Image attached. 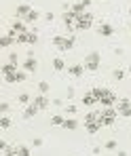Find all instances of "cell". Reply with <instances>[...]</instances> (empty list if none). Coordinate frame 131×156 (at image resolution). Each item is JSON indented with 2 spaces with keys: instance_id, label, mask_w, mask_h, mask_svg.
Wrapping results in <instances>:
<instances>
[{
  "instance_id": "6da1fadb",
  "label": "cell",
  "mask_w": 131,
  "mask_h": 156,
  "mask_svg": "<svg viewBox=\"0 0 131 156\" xmlns=\"http://www.w3.org/2000/svg\"><path fill=\"white\" fill-rule=\"evenodd\" d=\"M74 44H76L74 36H53V47L59 49V51H64V53L74 49Z\"/></svg>"
},
{
  "instance_id": "7a4b0ae2",
  "label": "cell",
  "mask_w": 131,
  "mask_h": 156,
  "mask_svg": "<svg viewBox=\"0 0 131 156\" xmlns=\"http://www.w3.org/2000/svg\"><path fill=\"white\" fill-rule=\"evenodd\" d=\"M116 116H118L116 108H102V112H100V125L102 127H112L116 122Z\"/></svg>"
},
{
  "instance_id": "3957f363",
  "label": "cell",
  "mask_w": 131,
  "mask_h": 156,
  "mask_svg": "<svg viewBox=\"0 0 131 156\" xmlns=\"http://www.w3.org/2000/svg\"><path fill=\"white\" fill-rule=\"evenodd\" d=\"M102 63V55L97 51H91L89 55H85V70L87 72H97Z\"/></svg>"
},
{
  "instance_id": "277c9868",
  "label": "cell",
  "mask_w": 131,
  "mask_h": 156,
  "mask_svg": "<svg viewBox=\"0 0 131 156\" xmlns=\"http://www.w3.org/2000/svg\"><path fill=\"white\" fill-rule=\"evenodd\" d=\"M91 26H93V15H91V13H82V15H78L74 27H76L78 32H85V30H91Z\"/></svg>"
},
{
  "instance_id": "5b68a950",
  "label": "cell",
  "mask_w": 131,
  "mask_h": 156,
  "mask_svg": "<svg viewBox=\"0 0 131 156\" xmlns=\"http://www.w3.org/2000/svg\"><path fill=\"white\" fill-rule=\"evenodd\" d=\"M36 42H38L36 32H24V34H17V44H36Z\"/></svg>"
},
{
  "instance_id": "8992f818",
  "label": "cell",
  "mask_w": 131,
  "mask_h": 156,
  "mask_svg": "<svg viewBox=\"0 0 131 156\" xmlns=\"http://www.w3.org/2000/svg\"><path fill=\"white\" fill-rule=\"evenodd\" d=\"M36 70H38V61H36L34 53H27V57L24 59V72H27V74H34Z\"/></svg>"
},
{
  "instance_id": "52a82bcc",
  "label": "cell",
  "mask_w": 131,
  "mask_h": 156,
  "mask_svg": "<svg viewBox=\"0 0 131 156\" xmlns=\"http://www.w3.org/2000/svg\"><path fill=\"white\" fill-rule=\"evenodd\" d=\"M116 112L123 118H131V99H121L116 104Z\"/></svg>"
},
{
  "instance_id": "ba28073f",
  "label": "cell",
  "mask_w": 131,
  "mask_h": 156,
  "mask_svg": "<svg viewBox=\"0 0 131 156\" xmlns=\"http://www.w3.org/2000/svg\"><path fill=\"white\" fill-rule=\"evenodd\" d=\"M32 104L36 105L38 110H47L49 105H53V101H49V97H47V95H40V93H38V95L32 99Z\"/></svg>"
},
{
  "instance_id": "9c48e42d",
  "label": "cell",
  "mask_w": 131,
  "mask_h": 156,
  "mask_svg": "<svg viewBox=\"0 0 131 156\" xmlns=\"http://www.w3.org/2000/svg\"><path fill=\"white\" fill-rule=\"evenodd\" d=\"M76 19H78V15L70 9V11H66L64 15H61V21H64V26H76Z\"/></svg>"
},
{
  "instance_id": "30bf717a",
  "label": "cell",
  "mask_w": 131,
  "mask_h": 156,
  "mask_svg": "<svg viewBox=\"0 0 131 156\" xmlns=\"http://www.w3.org/2000/svg\"><path fill=\"white\" fill-rule=\"evenodd\" d=\"M91 4V0H78V2H74L70 9L76 13V15H82V13H87V6Z\"/></svg>"
},
{
  "instance_id": "8fae6325",
  "label": "cell",
  "mask_w": 131,
  "mask_h": 156,
  "mask_svg": "<svg viewBox=\"0 0 131 156\" xmlns=\"http://www.w3.org/2000/svg\"><path fill=\"white\" fill-rule=\"evenodd\" d=\"M116 104H118V101H116V95H114L112 91H110L104 99L100 101V105H104V108H116Z\"/></svg>"
},
{
  "instance_id": "7c38bea8",
  "label": "cell",
  "mask_w": 131,
  "mask_h": 156,
  "mask_svg": "<svg viewBox=\"0 0 131 156\" xmlns=\"http://www.w3.org/2000/svg\"><path fill=\"white\" fill-rule=\"evenodd\" d=\"M0 150L4 156H17V146H9L6 141H0Z\"/></svg>"
},
{
  "instance_id": "4fadbf2b",
  "label": "cell",
  "mask_w": 131,
  "mask_h": 156,
  "mask_svg": "<svg viewBox=\"0 0 131 156\" xmlns=\"http://www.w3.org/2000/svg\"><path fill=\"white\" fill-rule=\"evenodd\" d=\"M13 42H17V38H15V32H9L6 36H2V40H0V47H2V49H9Z\"/></svg>"
},
{
  "instance_id": "5bb4252c",
  "label": "cell",
  "mask_w": 131,
  "mask_h": 156,
  "mask_svg": "<svg viewBox=\"0 0 131 156\" xmlns=\"http://www.w3.org/2000/svg\"><path fill=\"white\" fill-rule=\"evenodd\" d=\"M97 34H100V36H104V38H110V36L114 34V27L110 26V23H102V26L97 27Z\"/></svg>"
},
{
  "instance_id": "9a60e30c",
  "label": "cell",
  "mask_w": 131,
  "mask_h": 156,
  "mask_svg": "<svg viewBox=\"0 0 131 156\" xmlns=\"http://www.w3.org/2000/svg\"><path fill=\"white\" fill-rule=\"evenodd\" d=\"M82 72H85V66H80V63H74V66L68 68V74L74 76V78H80V76H82Z\"/></svg>"
},
{
  "instance_id": "2e32d148",
  "label": "cell",
  "mask_w": 131,
  "mask_h": 156,
  "mask_svg": "<svg viewBox=\"0 0 131 156\" xmlns=\"http://www.w3.org/2000/svg\"><path fill=\"white\" fill-rule=\"evenodd\" d=\"M91 93H93V97H95L97 101H102L106 95L110 93V89H102V87H95V89H91Z\"/></svg>"
},
{
  "instance_id": "e0dca14e",
  "label": "cell",
  "mask_w": 131,
  "mask_h": 156,
  "mask_svg": "<svg viewBox=\"0 0 131 156\" xmlns=\"http://www.w3.org/2000/svg\"><path fill=\"white\" fill-rule=\"evenodd\" d=\"M30 11H32V9H30V4H19V6H17V11H15V15H17V17H21V19H26L27 15H30Z\"/></svg>"
},
{
  "instance_id": "ac0fdd59",
  "label": "cell",
  "mask_w": 131,
  "mask_h": 156,
  "mask_svg": "<svg viewBox=\"0 0 131 156\" xmlns=\"http://www.w3.org/2000/svg\"><path fill=\"white\" fill-rule=\"evenodd\" d=\"M40 110L36 108L34 104H30V105H26V110H24V118H34L36 114H38Z\"/></svg>"
},
{
  "instance_id": "d6986e66",
  "label": "cell",
  "mask_w": 131,
  "mask_h": 156,
  "mask_svg": "<svg viewBox=\"0 0 131 156\" xmlns=\"http://www.w3.org/2000/svg\"><path fill=\"white\" fill-rule=\"evenodd\" d=\"M11 32H15V34H24V32H27L26 23H24V21H13V23H11Z\"/></svg>"
},
{
  "instance_id": "ffe728a7",
  "label": "cell",
  "mask_w": 131,
  "mask_h": 156,
  "mask_svg": "<svg viewBox=\"0 0 131 156\" xmlns=\"http://www.w3.org/2000/svg\"><path fill=\"white\" fill-rule=\"evenodd\" d=\"M64 129L76 131V129H78V120H76V118H66V122H64Z\"/></svg>"
},
{
  "instance_id": "44dd1931",
  "label": "cell",
  "mask_w": 131,
  "mask_h": 156,
  "mask_svg": "<svg viewBox=\"0 0 131 156\" xmlns=\"http://www.w3.org/2000/svg\"><path fill=\"white\" fill-rule=\"evenodd\" d=\"M53 68H55V72H64V70H66L64 59H61V57H55V59H53Z\"/></svg>"
},
{
  "instance_id": "7402d4cb",
  "label": "cell",
  "mask_w": 131,
  "mask_h": 156,
  "mask_svg": "<svg viewBox=\"0 0 131 156\" xmlns=\"http://www.w3.org/2000/svg\"><path fill=\"white\" fill-rule=\"evenodd\" d=\"M15 72H17V66L9 63V61H6V63L2 66V76H6V74H15Z\"/></svg>"
},
{
  "instance_id": "603a6c76",
  "label": "cell",
  "mask_w": 131,
  "mask_h": 156,
  "mask_svg": "<svg viewBox=\"0 0 131 156\" xmlns=\"http://www.w3.org/2000/svg\"><path fill=\"white\" fill-rule=\"evenodd\" d=\"M64 122H66V118H64L61 114H55V116H51V125H53V127H64Z\"/></svg>"
},
{
  "instance_id": "cb8c5ba5",
  "label": "cell",
  "mask_w": 131,
  "mask_h": 156,
  "mask_svg": "<svg viewBox=\"0 0 131 156\" xmlns=\"http://www.w3.org/2000/svg\"><path fill=\"white\" fill-rule=\"evenodd\" d=\"M97 104V99L93 97V93H87V95H82V105H95Z\"/></svg>"
},
{
  "instance_id": "d4e9b609",
  "label": "cell",
  "mask_w": 131,
  "mask_h": 156,
  "mask_svg": "<svg viewBox=\"0 0 131 156\" xmlns=\"http://www.w3.org/2000/svg\"><path fill=\"white\" fill-rule=\"evenodd\" d=\"M85 129H87V133L93 135V133H97V131L102 129V125H100V120H97V122H89V125H85Z\"/></svg>"
},
{
  "instance_id": "484cf974",
  "label": "cell",
  "mask_w": 131,
  "mask_h": 156,
  "mask_svg": "<svg viewBox=\"0 0 131 156\" xmlns=\"http://www.w3.org/2000/svg\"><path fill=\"white\" fill-rule=\"evenodd\" d=\"M100 120V112H89L87 116H85V125H89V122H97Z\"/></svg>"
},
{
  "instance_id": "4316f807",
  "label": "cell",
  "mask_w": 131,
  "mask_h": 156,
  "mask_svg": "<svg viewBox=\"0 0 131 156\" xmlns=\"http://www.w3.org/2000/svg\"><path fill=\"white\" fill-rule=\"evenodd\" d=\"M38 91H40V95H47V93L51 91L49 82H47V80H40V82H38Z\"/></svg>"
},
{
  "instance_id": "83f0119b",
  "label": "cell",
  "mask_w": 131,
  "mask_h": 156,
  "mask_svg": "<svg viewBox=\"0 0 131 156\" xmlns=\"http://www.w3.org/2000/svg\"><path fill=\"white\" fill-rule=\"evenodd\" d=\"M40 19V13L38 11H30V15H27L24 21H27V23H34V21H38Z\"/></svg>"
},
{
  "instance_id": "f1b7e54d",
  "label": "cell",
  "mask_w": 131,
  "mask_h": 156,
  "mask_svg": "<svg viewBox=\"0 0 131 156\" xmlns=\"http://www.w3.org/2000/svg\"><path fill=\"white\" fill-rule=\"evenodd\" d=\"M17 101H19L21 105H30V104H32V97H30L27 93H19V97H17Z\"/></svg>"
},
{
  "instance_id": "f546056e",
  "label": "cell",
  "mask_w": 131,
  "mask_h": 156,
  "mask_svg": "<svg viewBox=\"0 0 131 156\" xmlns=\"http://www.w3.org/2000/svg\"><path fill=\"white\" fill-rule=\"evenodd\" d=\"M112 78H114V80H123V78H125V70H121V68L112 70Z\"/></svg>"
},
{
  "instance_id": "4dcf8cb0",
  "label": "cell",
  "mask_w": 131,
  "mask_h": 156,
  "mask_svg": "<svg viewBox=\"0 0 131 156\" xmlns=\"http://www.w3.org/2000/svg\"><path fill=\"white\" fill-rule=\"evenodd\" d=\"M11 125H13V120H11L9 116H2V118H0V127H2V129H11Z\"/></svg>"
},
{
  "instance_id": "1f68e13d",
  "label": "cell",
  "mask_w": 131,
  "mask_h": 156,
  "mask_svg": "<svg viewBox=\"0 0 131 156\" xmlns=\"http://www.w3.org/2000/svg\"><path fill=\"white\" fill-rule=\"evenodd\" d=\"M17 156H30V148L27 146H17Z\"/></svg>"
},
{
  "instance_id": "d6a6232c",
  "label": "cell",
  "mask_w": 131,
  "mask_h": 156,
  "mask_svg": "<svg viewBox=\"0 0 131 156\" xmlns=\"http://www.w3.org/2000/svg\"><path fill=\"white\" fill-rule=\"evenodd\" d=\"M2 78H4L6 84H13V82H17V72L15 74H6V76H2Z\"/></svg>"
},
{
  "instance_id": "836d02e7",
  "label": "cell",
  "mask_w": 131,
  "mask_h": 156,
  "mask_svg": "<svg viewBox=\"0 0 131 156\" xmlns=\"http://www.w3.org/2000/svg\"><path fill=\"white\" fill-rule=\"evenodd\" d=\"M104 148L106 150H116V139H108L104 144Z\"/></svg>"
},
{
  "instance_id": "e575fe53",
  "label": "cell",
  "mask_w": 131,
  "mask_h": 156,
  "mask_svg": "<svg viewBox=\"0 0 131 156\" xmlns=\"http://www.w3.org/2000/svg\"><path fill=\"white\" fill-rule=\"evenodd\" d=\"M9 63H13V66H17V63H19V57H17V53H9Z\"/></svg>"
},
{
  "instance_id": "d590c367",
  "label": "cell",
  "mask_w": 131,
  "mask_h": 156,
  "mask_svg": "<svg viewBox=\"0 0 131 156\" xmlns=\"http://www.w3.org/2000/svg\"><path fill=\"white\" fill-rule=\"evenodd\" d=\"M9 110H11V104H6V101H2V104H0V112H2L4 116L9 114Z\"/></svg>"
},
{
  "instance_id": "8d00e7d4",
  "label": "cell",
  "mask_w": 131,
  "mask_h": 156,
  "mask_svg": "<svg viewBox=\"0 0 131 156\" xmlns=\"http://www.w3.org/2000/svg\"><path fill=\"white\" fill-rule=\"evenodd\" d=\"M27 80V72H17V82H26Z\"/></svg>"
},
{
  "instance_id": "74e56055",
  "label": "cell",
  "mask_w": 131,
  "mask_h": 156,
  "mask_svg": "<svg viewBox=\"0 0 131 156\" xmlns=\"http://www.w3.org/2000/svg\"><path fill=\"white\" fill-rule=\"evenodd\" d=\"M66 112H68V114H76L78 108H76V105H66Z\"/></svg>"
},
{
  "instance_id": "f35d334b",
  "label": "cell",
  "mask_w": 131,
  "mask_h": 156,
  "mask_svg": "<svg viewBox=\"0 0 131 156\" xmlns=\"http://www.w3.org/2000/svg\"><path fill=\"white\" fill-rule=\"evenodd\" d=\"M32 144H34V148H40V146H42V139H40V137H34Z\"/></svg>"
},
{
  "instance_id": "ab89813d",
  "label": "cell",
  "mask_w": 131,
  "mask_h": 156,
  "mask_svg": "<svg viewBox=\"0 0 131 156\" xmlns=\"http://www.w3.org/2000/svg\"><path fill=\"white\" fill-rule=\"evenodd\" d=\"M45 19H47V21H53V19H55V13H53V11H49V13L45 15Z\"/></svg>"
},
{
  "instance_id": "60d3db41",
  "label": "cell",
  "mask_w": 131,
  "mask_h": 156,
  "mask_svg": "<svg viewBox=\"0 0 131 156\" xmlns=\"http://www.w3.org/2000/svg\"><path fill=\"white\" fill-rule=\"evenodd\" d=\"M53 105H55V108H61L64 101H61V99H53Z\"/></svg>"
},
{
  "instance_id": "b9f144b4",
  "label": "cell",
  "mask_w": 131,
  "mask_h": 156,
  "mask_svg": "<svg viewBox=\"0 0 131 156\" xmlns=\"http://www.w3.org/2000/svg\"><path fill=\"white\" fill-rule=\"evenodd\" d=\"M72 97H74V89H72V87H68V99H72Z\"/></svg>"
},
{
  "instance_id": "7bdbcfd3",
  "label": "cell",
  "mask_w": 131,
  "mask_h": 156,
  "mask_svg": "<svg viewBox=\"0 0 131 156\" xmlns=\"http://www.w3.org/2000/svg\"><path fill=\"white\" fill-rule=\"evenodd\" d=\"M116 156H127V152H125V150H118V154Z\"/></svg>"
},
{
  "instance_id": "ee69618b",
  "label": "cell",
  "mask_w": 131,
  "mask_h": 156,
  "mask_svg": "<svg viewBox=\"0 0 131 156\" xmlns=\"http://www.w3.org/2000/svg\"><path fill=\"white\" fill-rule=\"evenodd\" d=\"M129 15H131V6H129Z\"/></svg>"
},
{
  "instance_id": "f6af8a7d",
  "label": "cell",
  "mask_w": 131,
  "mask_h": 156,
  "mask_svg": "<svg viewBox=\"0 0 131 156\" xmlns=\"http://www.w3.org/2000/svg\"><path fill=\"white\" fill-rule=\"evenodd\" d=\"M129 30H131V21H129Z\"/></svg>"
},
{
  "instance_id": "bcb514c9",
  "label": "cell",
  "mask_w": 131,
  "mask_h": 156,
  "mask_svg": "<svg viewBox=\"0 0 131 156\" xmlns=\"http://www.w3.org/2000/svg\"><path fill=\"white\" fill-rule=\"evenodd\" d=\"M129 72H131V68H129Z\"/></svg>"
}]
</instances>
